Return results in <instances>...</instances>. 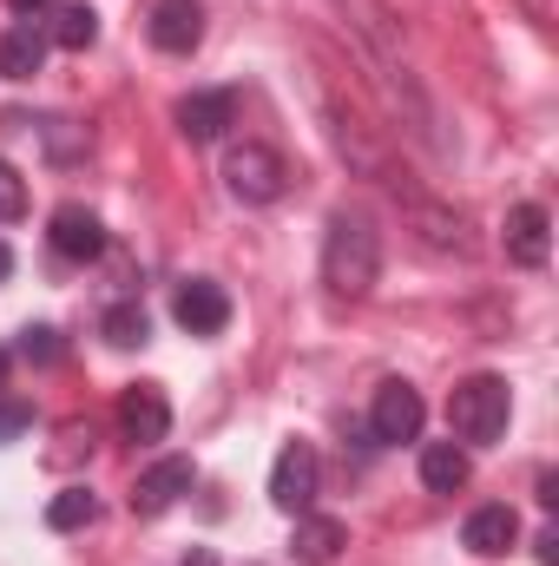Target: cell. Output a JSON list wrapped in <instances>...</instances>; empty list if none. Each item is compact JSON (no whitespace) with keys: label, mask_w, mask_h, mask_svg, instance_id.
<instances>
[{"label":"cell","mask_w":559,"mask_h":566,"mask_svg":"<svg viewBox=\"0 0 559 566\" xmlns=\"http://www.w3.org/2000/svg\"><path fill=\"white\" fill-rule=\"evenodd\" d=\"M376 277H382V231L362 211H336L323 231V283L336 296H369Z\"/></svg>","instance_id":"1"},{"label":"cell","mask_w":559,"mask_h":566,"mask_svg":"<svg viewBox=\"0 0 559 566\" xmlns=\"http://www.w3.org/2000/svg\"><path fill=\"white\" fill-rule=\"evenodd\" d=\"M507 416H514V396H507L500 376H467L447 396V422H454L461 441H500L507 434Z\"/></svg>","instance_id":"2"},{"label":"cell","mask_w":559,"mask_h":566,"mask_svg":"<svg viewBox=\"0 0 559 566\" xmlns=\"http://www.w3.org/2000/svg\"><path fill=\"white\" fill-rule=\"evenodd\" d=\"M224 185H231V198H244V205H277L283 191H289V165H283V151L251 139L224 158Z\"/></svg>","instance_id":"3"},{"label":"cell","mask_w":559,"mask_h":566,"mask_svg":"<svg viewBox=\"0 0 559 566\" xmlns=\"http://www.w3.org/2000/svg\"><path fill=\"white\" fill-rule=\"evenodd\" d=\"M421 422H428L421 396L402 382V376H389V382L376 389V402H369V434H376L382 448H395V441H415Z\"/></svg>","instance_id":"4"},{"label":"cell","mask_w":559,"mask_h":566,"mask_svg":"<svg viewBox=\"0 0 559 566\" xmlns=\"http://www.w3.org/2000/svg\"><path fill=\"white\" fill-rule=\"evenodd\" d=\"M316 448L309 441H289L277 448V461H271V501H277L283 514H309V501H316Z\"/></svg>","instance_id":"5"},{"label":"cell","mask_w":559,"mask_h":566,"mask_svg":"<svg viewBox=\"0 0 559 566\" xmlns=\"http://www.w3.org/2000/svg\"><path fill=\"white\" fill-rule=\"evenodd\" d=\"M191 481H198V468H191L184 454H165V461H151L139 481H133V514L158 521L165 507H178V501L191 494Z\"/></svg>","instance_id":"6"},{"label":"cell","mask_w":559,"mask_h":566,"mask_svg":"<svg viewBox=\"0 0 559 566\" xmlns=\"http://www.w3.org/2000/svg\"><path fill=\"white\" fill-rule=\"evenodd\" d=\"M171 316H178L184 336H224V323H231V296H224V283L191 277V283H178Z\"/></svg>","instance_id":"7"},{"label":"cell","mask_w":559,"mask_h":566,"mask_svg":"<svg viewBox=\"0 0 559 566\" xmlns=\"http://www.w3.org/2000/svg\"><path fill=\"white\" fill-rule=\"evenodd\" d=\"M500 244H507V258L520 264V271H540L547 258H553V218H547V205H514L507 211V231H500Z\"/></svg>","instance_id":"8"},{"label":"cell","mask_w":559,"mask_h":566,"mask_svg":"<svg viewBox=\"0 0 559 566\" xmlns=\"http://www.w3.org/2000/svg\"><path fill=\"white\" fill-rule=\"evenodd\" d=\"M119 434L139 441V448H151V441L171 434V402H165L158 382H133V389L119 396Z\"/></svg>","instance_id":"9"},{"label":"cell","mask_w":559,"mask_h":566,"mask_svg":"<svg viewBox=\"0 0 559 566\" xmlns=\"http://www.w3.org/2000/svg\"><path fill=\"white\" fill-rule=\"evenodd\" d=\"M46 238H53V251H60L66 264H93V258L106 251V224H99L86 205H60L53 224H46Z\"/></svg>","instance_id":"10"},{"label":"cell","mask_w":559,"mask_h":566,"mask_svg":"<svg viewBox=\"0 0 559 566\" xmlns=\"http://www.w3.org/2000/svg\"><path fill=\"white\" fill-rule=\"evenodd\" d=\"M171 119L191 145H211L224 139V126H238V93H191V99H178Z\"/></svg>","instance_id":"11"},{"label":"cell","mask_w":559,"mask_h":566,"mask_svg":"<svg viewBox=\"0 0 559 566\" xmlns=\"http://www.w3.org/2000/svg\"><path fill=\"white\" fill-rule=\"evenodd\" d=\"M204 40V7L198 0H158L151 7V46L158 53H198Z\"/></svg>","instance_id":"12"},{"label":"cell","mask_w":559,"mask_h":566,"mask_svg":"<svg viewBox=\"0 0 559 566\" xmlns=\"http://www.w3.org/2000/svg\"><path fill=\"white\" fill-rule=\"evenodd\" d=\"M514 541H520V514H514L507 501L474 507V514H467V527H461V547H467V554H507Z\"/></svg>","instance_id":"13"},{"label":"cell","mask_w":559,"mask_h":566,"mask_svg":"<svg viewBox=\"0 0 559 566\" xmlns=\"http://www.w3.org/2000/svg\"><path fill=\"white\" fill-rule=\"evenodd\" d=\"M342 547H349V527H342V521H329V514H296L289 554H296L303 566H329Z\"/></svg>","instance_id":"14"},{"label":"cell","mask_w":559,"mask_h":566,"mask_svg":"<svg viewBox=\"0 0 559 566\" xmlns=\"http://www.w3.org/2000/svg\"><path fill=\"white\" fill-rule=\"evenodd\" d=\"M467 474H474V461H467L461 441H428V448H421V488H428V494H461Z\"/></svg>","instance_id":"15"},{"label":"cell","mask_w":559,"mask_h":566,"mask_svg":"<svg viewBox=\"0 0 559 566\" xmlns=\"http://www.w3.org/2000/svg\"><path fill=\"white\" fill-rule=\"evenodd\" d=\"M46 66V33L33 20H13L0 33V80H33Z\"/></svg>","instance_id":"16"},{"label":"cell","mask_w":559,"mask_h":566,"mask_svg":"<svg viewBox=\"0 0 559 566\" xmlns=\"http://www.w3.org/2000/svg\"><path fill=\"white\" fill-rule=\"evenodd\" d=\"M46 40H53V46H66V53H86V46L99 40V13H93L86 0H66V7L53 13V27H46Z\"/></svg>","instance_id":"17"},{"label":"cell","mask_w":559,"mask_h":566,"mask_svg":"<svg viewBox=\"0 0 559 566\" xmlns=\"http://www.w3.org/2000/svg\"><path fill=\"white\" fill-rule=\"evenodd\" d=\"M99 521V494L93 488H60L53 501H46V527L53 534H80V527H93Z\"/></svg>","instance_id":"18"},{"label":"cell","mask_w":559,"mask_h":566,"mask_svg":"<svg viewBox=\"0 0 559 566\" xmlns=\"http://www.w3.org/2000/svg\"><path fill=\"white\" fill-rule=\"evenodd\" d=\"M99 329H106V343H113V349H139L145 336H151V316H145L139 303H113Z\"/></svg>","instance_id":"19"},{"label":"cell","mask_w":559,"mask_h":566,"mask_svg":"<svg viewBox=\"0 0 559 566\" xmlns=\"http://www.w3.org/2000/svg\"><path fill=\"white\" fill-rule=\"evenodd\" d=\"M27 218V178L0 158V224H20Z\"/></svg>","instance_id":"20"},{"label":"cell","mask_w":559,"mask_h":566,"mask_svg":"<svg viewBox=\"0 0 559 566\" xmlns=\"http://www.w3.org/2000/svg\"><path fill=\"white\" fill-rule=\"evenodd\" d=\"M20 356H27V363H53V356H60V336H53L46 323H40V329H20Z\"/></svg>","instance_id":"21"},{"label":"cell","mask_w":559,"mask_h":566,"mask_svg":"<svg viewBox=\"0 0 559 566\" xmlns=\"http://www.w3.org/2000/svg\"><path fill=\"white\" fill-rule=\"evenodd\" d=\"M33 428V409L27 402H0V441H13V434H27Z\"/></svg>","instance_id":"22"},{"label":"cell","mask_w":559,"mask_h":566,"mask_svg":"<svg viewBox=\"0 0 559 566\" xmlns=\"http://www.w3.org/2000/svg\"><path fill=\"white\" fill-rule=\"evenodd\" d=\"M534 547H540V566H559V534H553V527H547V534H540Z\"/></svg>","instance_id":"23"},{"label":"cell","mask_w":559,"mask_h":566,"mask_svg":"<svg viewBox=\"0 0 559 566\" xmlns=\"http://www.w3.org/2000/svg\"><path fill=\"white\" fill-rule=\"evenodd\" d=\"M540 507H559V474H540Z\"/></svg>","instance_id":"24"},{"label":"cell","mask_w":559,"mask_h":566,"mask_svg":"<svg viewBox=\"0 0 559 566\" xmlns=\"http://www.w3.org/2000/svg\"><path fill=\"white\" fill-rule=\"evenodd\" d=\"M178 566H218V554H211V547H191V554H184Z\"/></svg>","instance_id":"25"},{"label":"cell","mask_w":559,"mask_h":566,"mask_svg":"<svg viewBox=\"0 0 559 566\" xmlns=\"http://www.w3.org/2000/svg\"><path fill=\"white\" fill-rule=\"evenodd\" d=\"M7 7H13V13L27 20V13H40V7H53V0H7Z\"/></svg>","instance_id":"26"},{"label":"cell","mask_w":559,"mask_h":566,"mask_svg":"<svg viewBox=\"0 0 559 566\" xmlns=\"http://www.w3.org/2000/svg\"><path fill=\"white\" fill-rule=\"evenodd\" d=\"M7 369H13V356H7V349H0V396H7Z\"/></svg>","instance_id":"27"}]
</instances>
